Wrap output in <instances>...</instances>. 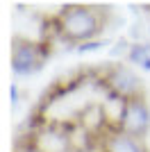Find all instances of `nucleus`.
I'll use <instances>...</instances> for the list:
<instances>
[{
  "label": "nucleus",
  "mask_w": 150,
  "mask_h": 152,
  "mask_svg": "<svg viewBox=\"0 0 150 152\" xmlns=\"http://www.w3.org/2000/svg\"><path fill=\"white\" fill-rule=\"evenodd\" d=\"M107 20V9L98 5H64L57 14L62 37L73 45L100 39Z\"/></svg>",
  "instance_id": "1"
},
{
  "label": "nucleus",
  "mask_w": 150,
  "mask_h": 152,
  "mask_svg": "<svg viewBox=\"0 0 150 152\" xmlns=\"http://www.w3.org/2000/svg\"><path fill=\"white\" fill-rule=\"evenodd\" d=\"M55 52L52 43L48 41H32V39L16 37L12 41V70L21 77L34 75L46 66L48 57Z\"/></svg>",
  "instance_id": "2"
},
{
  "label": "nucleus",
  "mask_w": 150,
  "mask_h": 152,
  "mask_svg": "<svg viewBox=\"0 0 150 152\" xmlns=\"http://www.w3.org/2000/svg\"><path fill=\"white\" fill-rule=\"evenodd\" d=\"M100 84L109 93V98H116L123 102L130 98H137V95H143V82L139 73H134V68L125 64L107 66L105 73L100 75Z\"/></svg>",
  "instance_id": "3"
},
{
  "label": "nucleus",
  "mask_w": 150,
  "mask_h": 152,
  "mask_svg": "<svg viewBox=\"0 0 150 152\" xmlns=\"http://www.w3.org/2000/svg\"><path fill=\"white\" fill-rule=\"evenodd\" d=\"M118 129L134 136V139H141V141L148 136V132H150V104H148L146 93L123 102L121 118H118Z\"/></svg>",
  "instance_id": "4"
},
{
  "label": "nucleus",
  "mask_w": 150,
  "mask_h": 152,
  "mask_svg": "<svg viewBox=\"0 0 150 152\" xmlns=\"http://www.w3.org/2000/svg\"><path fill=\"white\" fill-rule=\"evenodd\" d=\"M32 141L43 152H73V136L62 125H39Z\"/></svg>",
  "instance_id": "5"
},
{
  "label": "nucleus",
  "mask_w": 150,
  "mask_h": 152,
  "mask_svg": "<svg viewBox=\"0 0 150 152\" xmlns=\"http://www.w3.org/2000/svg\"><path fill=\"white\" fill-rule=\"evenodd\" d=\"M102 152H148L141 139H134L130 134L121 132L118 127H114L112 132L105 136Z\"/></svg>",
  "instance_id": "6"
},
{
  "label": "nucleus",
  "mask_w": 150,
  "mask_h": 152,
  "mask_svg": "<svg viewBox=\"0 0 150 152\" xmlns=\"http://www.w3.org/2000/svg\"><path fill=\"white\" fill-rule=\"evenodd\" d=\"M150 59V41H132V48L127 52V64L130 66H143L146 61Z\"/></svg>",
  "instance_id": "7"
},
{
  "label": "nucleus",
  "mask_w": 150,
  "mask_h": 152,
  "mask_svg": "<svg viewBox=\"0 0 150 152\" xmlns=\"http://www.w3.org/2000/svg\"><path fill=\"white\" fill-rule=\"evenodd\" d=\"M112 43H114L112 39H93V41H87V43L75 45V52H77V55H84V52H98V50H102V48H109Z\"/></svg>",
  "instance_id": "8"
},
{
  "label": "nucleus",
  "mask_w": 150,
  "mask_h": 152,
  "mask_svg": "<svg viewBox=\"0 0 150 152\" xmlns=\"http://www.w3.org/2000/svg\"><path fill=\"white\" fill-rule=\"evenodd\" d=\"M130 48H132V41H127V39H116V41H114V48H112V55L114 57H121V55L127 57Z\"/></svg>",
  "instance_id": "9"
},
{
  "label": "nucleus",
  "mask_w": 150,
  "mask_h": 152,
  "mask_svg": "<svg viewBox=\"0 0 150 152\" xmlns=\"http://www.w3.org/2000/svg\"><path fill=\"white\" fill-rule=\"evenodd\" d=\"M16 152H43V150H41L32 139H21L18 143H16Z\"/></svg>",
  "instance_id": "10"
},
{
  "label": "nucleus",
  "mask_w": 150,
  "mask_h": 152,
  "mask_svg": "<svg viewBox=\"0 0 150 152\" xmlns=\"http://www.w3.org/2000/svg\"><path fill=\"white\" fill-rule=\"evenodd\" d=\"M9 91H12V104L16 107V104L21 102V89H18V86H12Z\"/></svg>",
  "instance_id": "11"
},
{
  "label": "nucleus",
  "mask_w": 150,
  "mask_h": 152,
  "mask_svg": "<svg viewBox=\"0 0 150 152\" xmlns=\"http://www.w3.org/2000/svg\"><path fill=\"white\" fill-rule=\"evenodd\" d=\"M148 34H150V23H148Z\"/></svg>",
  "instance_id": "12"
}]
</instances>
